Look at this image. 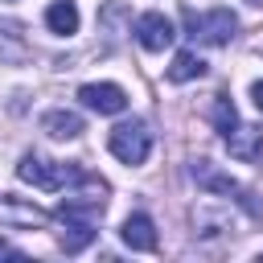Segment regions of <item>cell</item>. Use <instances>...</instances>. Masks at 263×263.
<instances>
[{"label":"cell","mask_w":263,"mask_h":263,"mask_svg":"<svg viewBox=\"0 0 263 263\" xmlns=\"http://www.w3.org/2000/svg\"><path fill=\"white\" fill-rule=\"evenodd\" d=\"M107 193L111 185L99 177V173H86L78 168V177L62 189V201H58V218H82V222H99L103 210H107Z\"/></svg>","instance_id":"1"},{"label":"cell","mask_w":263,"mask_h":263,"mask_svg":"<svg viewBox=\"0 0 263 263\" xmlns=\"http://www.w3.org/2000/svg\"><path fill=\"white\" fill-rule=\"evenodd\" d=\"M16 177L33 189H45V193H62L74 177H78V164H62V160H49L41 152H25L21 164H16Z\"/></svg>","instance_id":"2"},{"label":"cell","mask_w":263,"mask_h":263,"mask_svg":"<svg viewBox=\"0 0 263 263\" xmlns=\"http://www.w3.org/2000/svg\"><path fill=\"white\" fill-rule=\"evenodd\" d=\"M107 148H111V156L115 160H123V164H144L148 160V152H152V132H148V123L144 119H127V123H119V127H111V136H107Z\"/></svg>","instance_id":"3"},{"label":"cell","mask_w":263,"mask_h":263,"mask_svg":"<svg viewBox=\"0 0 263 263\" xmlns=\"http://www.w3.org/2000/svg\"><path fill=\"white\" fill-rule=\"evenodd\" d=\"M189 177H193L205 193H226L230 201H238V205H242V210H251V214L259 210V205H255V197H251V189H247L242 181H234L230 173H222L214 160H193V164H189Z\"/></svg>","instance_id":"4"},{"label":"cell","mask_w":263,"mask_h":263,"mask_svg":"<svg viewBox=\"0 0 263 263\" xmlns=\"http://www.w3.org/2000/svg\"><path fill=\"white\" fill-rule=\"evenodd\" d=\"M181 16H185L189 33L201 37L205 45H230V37L238 33V16L230 8H210L205 16H197L193 8H181Z\"/></svg>","instance_id":"5"},{"label":"cell","mask_w":263,"mask_h":263,"mask_svg":"<svg viewBox=\"0 0 263 263\" xmlns=\"http://www.w3.org/2000/svg\"><path fill=\"white\" fill-rule=\"evenodd\" d=\"M189 222H193V234L197 238H234L238 234V218L230 214V205H218V201L193 205Z\"/></svg>","instance_id":"6"},{"label":"cell","mask_w":263,"mask_h":263,"mask_svg":"<svg viewBox=\"0 0 263 263\" xmlns=\"http://www.w3.org/2000/svg\"><path fill=\"white\" fill-rule=\"evenodd\" d=\"M78 99H82V107H90V111H99V115H119V111H127V90H123L119 82H82V86H78Z\"/></svg>","instance_id":"7"},{"label":"cell","mask_w":263,"mask_h":263,"mask_svg":"<svg viewBox=\"0 0 263 263\" xmlns=\"http://www.w3.org/2000/svg\"><path fill=\"white\" fill-rule=\"evenodd\" d=\"M49 222V210H41L37 201L29 197H16V193H0V226H45Z\"/></svg>","instance_id":"8"},{"label":"cell","mask_w":263,"mask_h":263,"mask_svg":"<svg viewBox=\"0 0 263 263\" xmlns=\"http://www.w3.org/2000/svg\"><path fill=\"white\" fill-rule=\"evenodd\" d=\"M173 37H177V29H173V21H168L164 12H144V16H136V41H140L148 53L168 49Z\"/></svg>","instance_id":"9"},{"label":"cell","mask_w":263,"mask_h":263,"mask_svg":"<svg viewBox=\"0 0 263 263\" xmlns=\"http://www.w3.org/2000/svg\"><path fill=\"white\" fill-rule=\"evenodd\" d=\"M0 62L4 66H25L29 62V37L21 21H0Z\"/></svg>","instance_id":"10"},{"label":"cell","mask_w":263,"mask_h":263,"mask_svg":"<svg viewBox=\"0 0 263 263\" xmlns=\"http://www.w3.org/2000/svg\"><path fill=\"white\" fill-rule=\"evenodd\" d=\"M119 238H123V247H132V251H156V226H152V218H148L144 210H136V214L123 218Z\"/></svg>","instance_id":"11"},{"label":"cell","mask_w":263,"mask_h":263,"mask_svg":"<svg viewBox=\"0 0 263 263\" xmlns=\"http://www.w3.org/2000/svg\"><path fill=\"white\" fill-rule=\"evenodd\" d=\"M41 132L53 136V140H78V136L86 132V123H82L78 111H70V107H53V111L41 115Z\"/></svg>","instance_id":"12"},{"label":"cell","mask_w":263,"mask_h":263,"mask_svg":"<svg viewBox=\"0 0 263 263\" xmlns=\"http://www.w3.org/2000/svg\"><path fill=\"white\" fill-rule=\"evenodd\" d=\"M222 140H226V148H230L234 160H263V132H259V127L238 123V127L226 132Z\"/></svg>","instance_id":"13"},{"label":"cell","mask_w":263,"mask_h":263,"mask_svg":"<svg viewBox=\"0 0 263 263\" xmlns=\"http://www.w3.org/2000/svg\"><path fill=\"white\" fill-rule=\"evenodd\" d=\"M95 222H82V218H62V234H58V247L66 251V255H78V251H86L90 242H95Z\"/></svg>","instance_id":"14"},{"label":"cell","mask_w":263,"mask_h":263,"mask_svg":"<svg viewBox=\"0 0 263 263\" xmlns=\"http://www.w3.org/2000/svg\"><path fill=\"white\" fill-rule=\"evenodd\" d=\"M78 4L74 0H53L49 8H45V29L49 33H58V37H74L78 33Z\"/></svg>","instance_id":"15"},{"label":"cell","mask_w":263,"mask_h":263,"mask_svg":"<svg viewBox=\"0 0 263 263\" xmlns=\"http://www.w3.org/2000/svg\"><path fill=\"white\" fill-rule=\"evenodd\" d=\"M205 74V62L193 53V49H181L177 58H173V66H168V82H193V78H201Z\"/></svg>","instance_id":"16"},{"label":"cell","mask_w":263,"mask_h":263,"mask_svg":"<svg viewBox=\"0 0 263 263\" xmlns=\"http://www.w3.org/2000/svg\"><path fill=\"white\" fill-rule=\"evenodd\" d=\"M210 123H214L218 136H226V132L238 127V111H234L230 95H214V103H210Z\"/></svg>","instance_id":"17"},{"label":"cell","mask_w":263,"mask_h":263,"mask_svg":"<svg viewBox=\"0 0 263 263\" xmlns=\"http://www.w3.org/2000/svg\"><path fill=\"white\" fill-rule=\"evenodd\" d=\"M0 259H25V251H21V247H12L8 238H0Z\"/></svg>","instance_id":"18"},{"label":"cell","mask_w":263,"mask_h":263,"mask_svg":"<svg viewBox=\"0 0 263 263\" xmlns=\"http://www.w3.org/2000/svg\"><path fill=\"white\" fill-rule=\"evenodd\" d=\"M251 103H255V107H259V111H263V78H259V82H255V86H251Z\"/></svg>","instance_id":"19"},{"label":"cell","mask_w":263,"mask_h":263,"mask_svg":"<svg viewBox=\"0 0 263 263\" xmlns=\"http://www.w3.org/2000/svg\"><path fill=\"white\" fill-rule=\"evenodd\" d=\"M251 4H263V0H251Z\"/></svg>","instance_id":"20"}]
</instances>
